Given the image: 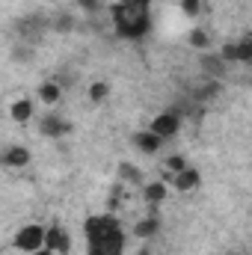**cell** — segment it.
I'll return each instance as SVG.
<instances>
[{"label": "cell", "mask_w": 252, "mask_h": 255, "mask_svg": "<svg viewBox=\"0 0 252 255\" xmlns=\"http://www.w3.org/2000/svg\"><path fill=\"white\" fill-rule=\"evenodd\" d=\"M110 92H113L110 80H92V83L86 86V98H89V104H104V101L110 98Z\"/></svg>", "instance_id": "cell-17"}, {"label": "cell", "mask_w": 252, "mask_h": 255, "mask_svg": "<svg viewBox=\"0 0 252 255\" xmlns=\"http://www.w3.org/2000/svg\"><path fill=\"white\" fill-rule=\"evenodd\" d=\"M71 247H74L71 232L65 229L63 223H54V226L45 229V247H42V250H48L51 255H68Z\"/></svg>", "instance_id": "cell-6"}, {"label": "cell", "mask_w": 252, "mask_h": 255, "mask_svg": "<svg viewBox=\"0 0 252 255\" xmlns=\"http://www.w3.org/2000/svg\"><path fill=\"white\" fill-rule=\"evenodd\" d=\"M199 68L205 71V80H220L223 74H226V68L229 63H223L217 54H211V51H205L202 57H199Z\"/></svg>", "instance_id": "cell-12"}, {"label": "cell", "mask_w": 252, "mask_h": 255, "mask_svg": "<svg viewBox=\"0 0 252 255\" xmlns=\"http://www.w3.org/2000/svg\"><path fill=\"white\" fill-rule=\"evenodd\" d=\"M33 116H36V101L33 98H15L12 101V107H9V119L12 122L27 125V122H33Z\"/></svg>", "instance_id": "cell-11"}, {"label": "cell", "mask_w": 252, "mask_h": 255, "mask_svg": "<svg viewBox=\"0 0 252 255\" xmlns=\"http://www.w3.org/2000/svg\"><path fill=\"white\" fill-rule=\"evenodd\" d=\"M232 255H241V253H232Z\"/></svg>", "instance_id": "cell-29"}, {"label": "cell", "mask_w": 252, "mask_h": 255, "mask_svg": "<svg viewBox=\"0 0 252 255\" xmlns=\"http://www.w3.org/2000/svg\"><path fill=\"white\" fill-rule=\"evenodd\" d=\"M202 6H205L202 0H181V3H178V9H181L187 18H196V15L202 12Z\"/></svg>", "instance_id": "cell-23"}, {"label": "cell", "mask_w": 252, "mask_h": 255, "mask_svg": "<svg viewBox=\"0 0 252 255\" xmlns=\"http://www.w3.org/2000/svg\"><path fill=\"white\" fill-rule=\"evenodd\" d=\"M33 160V151L27 145H9L3 148V166L6 169H27Z\"/></svg>", "instance_id": "cell-8"}, {"label": "cell", "mask_w": 252, "mask_h": 255, "mask_svg": "<svg viewBox=\"0 0 252 255\" xmlns=\"http://www.w3.org/2000/svg\"><path fill=\"white\" fill-rule=\"evenodd\" d=\"M74 27H77V18H74L71 12H60V15H54V18L48 21V30H51V33H63V36L74 33Z\"/></svg>", "instance_id": "cell-18"}, {"label": "cell", "mask_w": 252, "mask_h": 255, "mask_svg": "<svg viewBox=\"0 0 252 255\" xmlns=\"http://www.w3.org/2000/svg\"><path fill=\"white\" fill-rule=\"evenodd\" d=\"M110 21H113V30L122 36V39H145L151 33V12H148V3L142 6H122L119 0L110 6Z\"/></svg>", "instance_id": "cell-2"}, {"label": "cell", "mask_w": 252, "mask_h": 255, "mask_svg": "<svg viewBox=\"0 0 252 255\" xmlns=\"http://www.w3.org/2000/svg\"><path fill=\"white\" fill-rule=\"evenodd\" d=\"M157 235H160V217L151 208V214H145L139 223H133V238L136 241H154Z\"/></svg>", "instance_id": "cell-9"}, {"label": "cell", "mask_w": 252, "mask_h": 255, "mask_svg": "<svg viewBox=\"0 0 252 255\" xmlns=\"http://www.w3.org/2000/svg\"><path fill=\"white\" fill-rule=\"evenodd\" d=\"M238 45V63L250 65L252 63V36H244L241 42H235Z\"/></svg>", "instance_id": "cell-21"}, {"label": "cell", "mask_w": 252, "mask_h": 255, "mask_svg": "<svg viewBox=\"0 0 252 255\" xmlns=\"http://www.w3.org/2000/svg\"><path fill=\"white\" fill-rule=\"evenodd\" d=\"M71 130H74L71 119H65L63 113H57V110H48L45 116H39V133L48 136V139H63Z\"/></svg>", "instance_id": "cell-5"}, {"label": "cell", "mask_w": 252, "mask_h": 255, "mask_svg": "<svg viewBox=\"0 0 252 255\" xmlns=\"http://www.w3.org/2000/svg\"><path fill=\"white\" fill-rule=\"evenodd\" d=\"M122 6H142V3H148V0H119Z\"/></svg>", "instance_id": "cell-25"}, {"label": "cell", "mask_w": 252, "mask_h": 255, "mask_svg": "<svg viewBox=\"0 0 252 255\" xmlns=\"http://www.w3.org/2000/svg\"><path fill=\"white\" fill-rule=\"evenodd\" d=\"M33 54H36V45H27V42H15L12 45V63L27 65L33 60Z\"/></svg>", "instance_id": "cell-20"}, {"label": "cell", "mask_w": 252, "mask_h": 255, "mask_svg": "<svg viewBox=\"0 0 252 255\" xmlns=\"http://www.w3.org/2000/svg\"><path fill=\"white\" fill-rule=\"evenodd\" d=\"M0 166H3V148H0Z\"/></svg>", "instance_id": "cell-27"}, {"label": "cell", "mask_w": 252, "mask_h": 255, "mask_svg": "<svg viewBox=\"0 0 252 255\" xmlns=\"http://www.w3.org/2000/svg\"><path fill=\"white\" fill-rule=\"evenodd\" d=\"M172 184H175L178 193H193V190H199V184H202V172L193 169V166H187V169H181L178 175H172Z\"/></svg>", "instance_id": "cell-13"}, {"label": "cell", "mask_w": 252, "mask_h": 255, "mask_svg": "<svg viewBox=\"0 0 252 255\" xmlns=\"http://www.w3.org/2000/svg\"><path fill=\"white\" fill-rule=\"evenodd\" d=\"M166 193H169V187H166L163 181H145V184H142V199H145V205L154 208V211H157V205L166 202Z\"/></svg>", "instance_id": "cell-14"}, {"label": "cell", "mask_w": 252, "mask_h": 255, "mask_svg": "<svg viewBox=\"0 0 252 255\" xmlns=\"http://www.w3.org/2000/svg\"><path fill=\"white\" fill-rule=\"evenodd\" d=\"M130 142H133V148H136V151H142V154H157V151L163 148V139H160L157 133H151L148 128L136 130V133L130 136Z\"/></svg>", "instance_id": "cell-10"}, {"label": "cell", "mask_w": 252, "mask_h": 255, "mask_svg": "<svg viewBox=\"0 0 252 255\" xmlns=\"http://www.w3.org/2000/svg\"><path fill=\"white\" fill-rule=\"evenodd\" d=\"M30 255H51L48 250H39V253H30Z\"/></svg>", "instance_id": "cell-26"}, {"label": "cell", "mask_w": 252, "mask_h": 255, "mask_svg": "<svg viewBox=\"0 0 252 255\" xmlns=\"http://www.w3.org/2000/svg\"><path fill=\"white\" fill-rule=\"evenodd\" d=\"M139 255H151V253H148V250H142V253H139Z\"/></svg>", "instance_id": "cell-28"}, {"label": "cell", "mask_w": 252, "mask_h": 255, "mask_svg": "<svg viewBox=\"0 0 252 255\" xmlns=\"http://www.w3.org/2000/svg\"><path fill=\"white\" fill-rule=\"evenodd\" d=\"M83 232H86V244L104 250L107 255H122L127 244V235L122 229V223L116 220V214H92L86 217L83 223Z\"/></svg>", "instance_id": "cell-1"}, {"label": "cell", "mask_w": 252, "mask_h": 255, "mask_svg": "<svg viewBox=\"0 0 252 255\" xmlns=\"http://www.w3.org/2000/svg\"><path fill=\"white\" fill-rule=\"evenodd\" d=\"M36 95H39V104L54 107V104H60V101H63V83H57V80H42Z\"/></svg>", "instance_id": "cell-15"}, {"label": "cell", "mask_w": 252, "mask_h": 255, "mask_svg": "<svg viewBox=\"0 0 252 255\" xmlns=\"http://www.w3.org/2000/svg\"><path fill=\"white\" fill-rule=\"evenodd\" d=\"M116 175H119L122 184H130V187H142V184H145L142 169H139L136 163H130V160H122V163L116 166Z\"/></svg>", "instance_id": "cell-16"}, {"label": "cell", "mask_w": 252, "mask_h": 255, "mask_svg": "<svg viewBox=\"0 0 252 255\" xmlns=\"http://www.w3.org/2000/svg\"><path fill=\"white\" fill-rule=\"evenodd\" d=\"M12 247H15L21 255L39 253V250L45 247V226H39V223L21 226V229L15 232V238H12Z\"/></svg>", "instance_id": "cell-3"}, {"label": "cell", "mask_w": 252, "mask_h": 255, "mask_svg": "<svg viewBox=\"0 0 252 255\" xmlns=\"http://www.w3.org/2000/svg\"><path fill=\"white\" fill-rule=\"evenodd\" d=\"M187 45L193 51H199V54H205V51H211V33L205 30V27H193L187 33Z\"/></svg>", "instance_id": "cell-19"}, {"label": "cell", "mask_w": 252, "mask_h": 255, "mask_svg": "<svg viewBox=\"0 0 252 255\" xmlns=\"http://www.w3.org/2000/svg\"><path fill=\"white\" fill-rule=\"evenodd\" d=\"M217 57H220L223 63H238V45H235V42H226Z\"/></svg>", "instance_id": "cell-22"}, {"label": "cell", "mask_w": 252, "mask_h": 255, "mask_svg": "<svg viewBox=\"0 0 252 255\" xmlns=\"http://www.w3.org/2000/svg\"><path fill=\"white\" fill-rule=\"evenodd\" d=\"M148 130L151 133H157L163 142L166 139H172V136H178V130H181V116L175 113V110H166V113H157L151 122H148Z\"/></svg>", "instance_id": "cell-7"}, {"label": "cell", "mask_w": 252, "mask_h": 255, "mask_svg": "<svg viewBox=\"0 0 252 255\" xmlns=\"http://www.w3.org/2000/svg\"><path fill=\"white\" fill-rule=\"evenodd\" d=\"M77 9H83L86 15H98L101 12V0H74Z\"/></svg>", "instance_id": "cell-24"}, {"label": "cell", "mask_w": 252, "mask_h": 255, "mask_svg": "<svg viewBox=\"0 0 252 255\" xmlns=\"http://www.w3.org/2000/svg\"><path fill=\"white\" fill-rule=\"evenodd\" d=\"M48 21L51 18H42V15H27V18L15 21V39L27 42V45H36L42 39V33L48 30Z\"/></svg>", "instance_id": "cell-4"}]
</instances>
